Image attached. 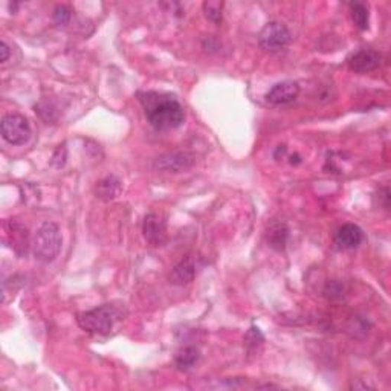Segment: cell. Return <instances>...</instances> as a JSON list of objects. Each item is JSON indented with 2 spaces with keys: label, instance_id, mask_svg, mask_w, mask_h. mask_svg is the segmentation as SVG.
<instances>
[{
  "label": "cell",
  "instance_id": "cell-18",
  "mask_svg": "<svg viewBox=\"0 0 391 391\" xmlns=\"http://www.w3.org/2000/svg\"><path fill=\"white\" fill-rule=\"evenodd\" d=\"M222 10H224V2H219V0H208V2L203 4L205 17L216 25L222 23Z\"/></svg>",
  "mask_w": 391,
  "mask_h": 391
},
{
  "label": "cell",
  "instance_id": "cell-20",
  "mask_svg": "<svg viewBox=\"0 0 391 391\" xmlns=\"http://www.w3.org/2000/svg\"><path fill=\"white\" fill-rule=\"evenodd\" d=\"M324 293H326V297L331 298V300L342 298V295H344V284H341L340 281L327 283V286L324 289Z\"/></svg>",
  "mask_w": 391,
  "mask_h": 391
},
{
  "label": "cell",
  "instance_id": "cell-1",
  "mask_svg": "<svg viewBox=\"0 0 391 391\" xmlns=\"http://www.w3.org/2000/svg\"><path fill=\"white\" fill-rule=\"evenodd\" d=\"M138 100L144 108L146 117L156 130H173L182 126L185 112L173 95L162 92H141Z\"/></svg>",
  "mask_w": 391,
  "mask_h": 391
},
{
  "label": "cell",
  "instance_id": "cell-6",
  "mask_svg": "<svg viewBox=\"0 0 391 391\" xmlns=\"http://www.w3.org/2000/svg\"><path fill=\"white\" fill-rule=\"evenodd\" d=\"M8 242H10L14 252L23 259L30 251V231L19 220H8L5 224Z\"/></svg>",
  "mask_w": 391,
  "mask_h": 391
},
{
  "label": "cell",
  "instance_id": "cell-19",
  "mask_svg": "<svg viewBox=\"0 0 391 391\" xmlns=\"http://www.w3.org/2000/svg\"><path fill=\"white\" fill-rule=\"evenodd\" d=\"M70 17H72V13L65 5H58L54 10V22L57 26H66L70 22Z\"/></svg>",
  "mask_w": 391,
  "mask_h": 391
},
{
  "label": "cell",
  "instance_id": "cell-5",
  "mask_svg": "<svg viewBox=\"0 0 391 391\" xmlns=\"http://www.w3.org/2000/svg\"><path fill=\"white\" fill-rule=\"evenodd\" d=\"M2 136L13 146H23L31 138L30 121L22 115L10 113L2 120Z\"/></svg>",
  "mask_w": 391,
  "mask_h": 391
},
{
  "label": "cell",
  "instance_id": "cell-3",
  "mask_svg": "<svg viewBox=\"0 0 391 391\" xmlns=\"http://www.w3.org/2000/svg\"><path fill=\"white\" fill-rule=\"evenodd\" d=\"M61 245H63V238H61L58 225L54 222H44L32 240V252L35 260L40 263L54 262L60 254Z\"/></svg>",
  "mask_w": 391,
  "mask_h": 391
},
{
  "label": "cell",
  "instance_id": "cell-12",
  "mask_svg": "<svg viewBox=\"0 0 391 391\" xmlns=\"http://www.w3.org/2000/svg\"><path fill=\"white\" fill-rule=\"evenodd\" d=\"M196 272H198V257L190 254L174 266L170 274V281L176 286H184L194 280Z\"/></svg>",
  "mask_w": 391,
  "mask_h": 391
},
{
  "label": "cell",
  "instance_id": "cell-8",
  "mask_svg": "<svg viewBox=\"0 0 391 391\" xmlns=\"http://www.w3.org/2000/svg\"><path fill=\"white\" fill-rule=\"evenodd\" d=\"M347 66L357 74H367L380 66V54L375 49H359L347 58Z\"/></svg>",
  "mask_w": 391,
  "mask_h": 391
},
{
  "label": "cell",
  "instance_id": "cell-4",
  "mask_svg": "<svg viewBox=\"0 0 391 391\" xmlns=\"http://www.w3.org/2000/svg\"><path fill=\"white\" fill-rule=\"evenodd\" d=\"M292 40V35L288 26L281 22H269L263 26L259 34L260 48L269 52H278L288 46Z\"/></svg>",
  "mask_w": 391,
  "mask_h": 391
},
{
  "label": "cell",
  "instance_id": "cell-2",
  "mask_svg": "<svg viewBox=\"0 0 391 391\" xmlns=\"http://www.w3.org/2000/svg\"><path fill=\"white\" fill-rule=\"evenodd\" d=\"M126 310L117 305H103L77 315V323L83 331L95 335H109L115 326L122 321Z\"/></svg>",
  "mask_w": 391,
  "mask_h": 391
},
{
  "label": "cell",
  "instance_id": "cell-15",
  "mask_svg": "<svg viewBox=\"0 0 391 391\" xmlns=\"http://www.w3.org/2000/svg\"><path fill=\"white\" fill-rule=\"evenodd\" d=\"M199 358H200L199 349L193 347V345H186V347H182L179 352L176 353L174 362L181 370H190L191 367L196 366V364H198Z\"/></svg>",
  "mask_w": 391,
  "mask_h": 391
},
{
  "label": "cell",
  "instance_id": "cell-14",
  "mask_svg": "<svg viewBox=\"0 0 391 391\" xmlns=\"http://www.w3.org/2000/svg\"><path fill=\"white\" fill-rule=\"evenodd\" d=\"M121 190H122L121 181L118 179L117 176L104 177V179L98 182V185H96L98 198L103 199V200H112L115 198H118Z\"/></svg>",
  "mask_w": 391,
  "mask_h": 391
},
{
  "label": "cell",
  "instance_id": "cell-17",
  "mask_svg": "<svg viewBox=\"0 0 391 391\" xmlns=\"http://www.w3.org/2000/svg\"><path fill=\"white\" fill-rule=\"evenodd\" d=\"M264 342V338L260 332V328L257 327H251L250 332L246 333L245 336V345L250 353H259V350L262 349V345Z\"/></svg>",
  "mask_w": 391,
  "mask_h": 391
},
{
  "label": "cell",
  "instance_id": "cell-11",
  "mask_svg": "<svg viewBox=\"0 0 391 391\" xmlns=\"http://www.w3.org/2000/svg\"><path fill=\"white\" fill-rule=\"evenodd\" d=\"M364 240L362 229L354 224H345L335 234V245L338 250L350 251L358 248Z\"/></svg>",
  "mask_w": 391,
  "mask_h": 391
},
{
  "label": "cell",
  "instance_id": "cell-21",
  "mask_svg": "<svg viewBox=\"0 0 391 391\" xmlns=\"http://www.w3.org/2000/svg\"><path fill=\"white\" fill-rule=\"evenodd\" d=\"M0 54H2L0 60H2V63H5V61L8 60V57H10V48H8V44L5 41L0 43Z\"/></svg>",
  "mask_w": 391,
  "mask_h": 391
},
{
  "label": "cell",
  "instance_id": "cell-10",
  "mask_svg": "<svg viewBox=\"0 0 391 391\" xmlns=\"http://www.w3.org/2000/svg\"><path fill=\"white\" fill-rule=\"evenodd\" d=\"M300 95V86L295 82H281L274 84L266 94V100L274 105H283L295 101Z\"/></svg>",
  "mask_w": 391,
  "mask_h": 391
},
{
  "label": "cell",
  "instance_id": "cell-13",
  "mask_svg": "<svg viewBox=\"0 0 391 391\" xmlns=\"http://www.w3.org/2000/svg\"><path fill=\"white\" fill-rule=\"evenodd\" d=\"M266 238H268V243L274 251H284L289 238L288 225L283 222H272L268 226V231H266Z\"/></svg>",
  "mask_w": 391,
  "mask_h": 391
},
{
  "label": "cell",
  "instance_id": "cell-9",
  "mask_svg": "<svg viewBox=\"0 0 391 391\" xmlns=\"http://www.w3.org/2000/svg\"><path fill=\"white\" fill-rule=\"evenodd\" d=\"M156 168L170 173H181L194 165V156L188 152H172L159 156L155 161Z\"/></svg>",
  "mask_w": 391,
  "mask_h": 391
},
{
  "label": "cell",
  "instance_id": "cell-16",
  "mask_svg": "<svg viewBox=\"0 0 391 391\" xmlns=\"http://www.w3.org/2000/svg\"><path fill=\"white\" fill-rule=\"evenodd\" d=\"M350 13H352L353 23L357 25L361 31L368 30L370 14H368V8L366 5L359 4V2L350 4Z\"/></svg>",
  "mask_w": 391,
  "mask_h": 391
},
{
  "label": "cell",
  "instance_id": "cell-7",
  "mask_svg": "<svg viewBox=\"0 0 391 391\" xmlns=\"http://www.w3.org/2000/svg\"><path fill=\"white\" fill-rule=\"evenodd\" d=\"M142 233L144 238L152 246H161L167 240V220L159 212H150L144 219L142 225Z\"/></svg>",
  "mask_w": 391,
  "mask_h": 391
}]
</instances>
